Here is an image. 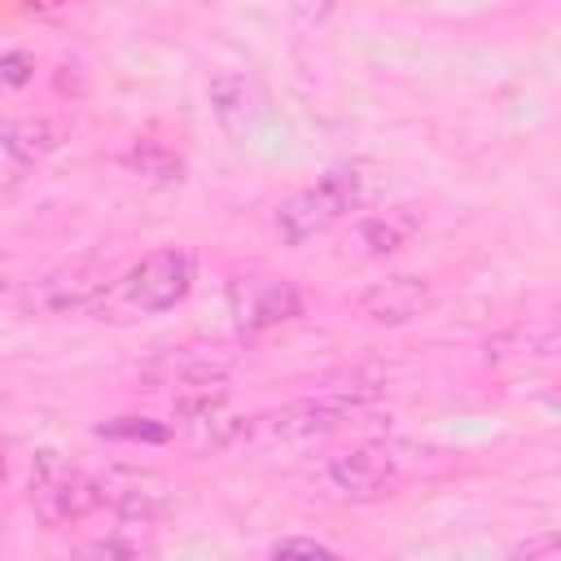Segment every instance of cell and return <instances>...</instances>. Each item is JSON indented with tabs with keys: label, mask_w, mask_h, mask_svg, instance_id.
Wrapping results in <instances>:
<instances>
[{
	"label": "cell",
	"mask_w": 561,
	"mask_h": 561,
	"mask_svg": "<svg viewBox=\"0 0 561 561\" xmlns=\"http://www.w3.org/2000/svg\"><path fill=\"white\" fill-rule=\"evenodd\" d=\"M4 473H9V465H4V451H0V486H4Z\"/></svg>",
	"instance_id": "cell-17"
},
{
	"label": "cell",
	"mask_w": 561,
	"mask_h": 561,
	"mask_svg": "<svg viewBox=\"0 0 561 561\" xmlns=\"http://www.w3.org/2000/svg\"><path fill=\"white\" fill-rule=\"evenodd\" d=\"M232 316L241 333H259L272 324H285L294 316H302V294L294 280L280 276H250L232 285Z\"/></svg>",
	"instance_id": "cell-6"
},
{
	"label": "cell",
	"mask_w": 561,
	"mask_h": 561,
	"mask_svg": "<svg viewBox=\"0 0 561 561\" xmlns=\"http://www.w3.org/2000/svg\"><path fill=\"white\" fill-rule=\"evenodd\" d=\"M96 486V504L114 508L127 522H149L171 504V482L153 469H131V465H114L105 473L92 478Z\"/></svg>",
	"instance_id": "cell-4"
},
{
	"label": "cell",
	"mask_w": 561,
	"mask_h": 561,
	"mask_svg": "<svg viewBox=\"0 0 561 561\" xmlns=\"http://www.w3.org/2000/svg\"><path fill=\"white\" fill-rule=\"evenodd\" d=\"M193 289V259L180 245H162L127 267L114 285L101 289L92 311H127V316H162L180 307Z\"/></svg>",
	"instance_id": "cell-1"
},
{
	"label": "cell",
	"mask_w": 561,
	"mask_h": 561,
	"mask_svg": "<svg viewBox=\"0 0 561 561\" xmlns=\"http://www.w3.org/2000/svg\"><path fill=\"white\" fill-rule=\"evenodd\" d=\"M75 561H140V552L127 548L123 539H92L75 552Z\"/></svg>",
	"instance_id": "cell-16"
},
{
	"label": "cell",
	"mask_w": 561,
	"mask_h": 561,
	"mask_svg": "<svg viewBox=\"0 0 561 561\" xmlns=\"http://www.w3.org/2000/svg\"><path fill=\"white\" fill-rule=\"evenodd\" d=\"M105 280L101 276H88L83 263H70L53 276H44L31 294H26V307H39V311H70V307H92L101 298Z\"/></svg>",
	"instance_id": "cell-10"
},
{
	"label": "cell",
	"mask_w": 561,
	"mask_h": 561,
	"mask_svg": "<svg viewBox=\"0 0 561 561\" xmlns=\"http://www.w3.org/2000/svg\"><path fill=\"white\" fill-rule=\"evenodd\" d=\"M96 438H118V443H167L171 425L153 421V416H114L96 425Z\"/></svg>",
	"instance_id": "cell-13"
},
{
	"label": "cell",
	"mask_w": 561,
	"mask_h": 561,
	"mask_svg": "<svg viewBox=\"0 0 561 561\" xmlns=\"http://www.w3.org/2000/svg\"><path fill=\"white\" fill-rule=\"evenodd\" d=\"M4 267H9V263H4V259H0V289H4Z\"/></svg>",
	"instance_id": "cell-18"
},
{
	"label": "cell",
	"mask_w": 561,
	"mask_h": 561,
	"mask_svg": "<svg viewBox=\"0 0 561 561\" xmlns=\"http://www.w3.org/2000/svg\"><path fill=\"white\" fill-rule=\"evenodd\" d=\"M272 561H342V557L316 539H280L272 548Z\"/></svg>",
	"instance_id": "cell-14"
},
{
	"label": "cell",
	"mask_w": 561,
	"mask_h": 561,
	"mask_svg": "<svg viewBox=\"0 0 561 561\" xmlns=\"http://www.w3.org/2000/svg\"><path fill=\"white\" fill-rule=\"evenodd\" d=\"M425 302H430V285L421 276H390L355 298L359 316H368L377 324H403V320L421 316Z\"/></svg>",
	"instance_id": "cell-9"
},
{
	"label": "cell",
	"mask_w": 561,
	"mask_h": 561,
	"mask_svg": "<svg viewBox=\"0 0 561 561\" xmlns=\"http://www.w3.org/2000/svg\"><path fill=\"white\" fill-rule=\"evenodd\" d=\"M359 193H364V180L355 167H329L316 184L289 193L276 210V232L285 245H307L311 237L329 232L342 215H351L359 206Z\"/></svg>",
	"instance_id": "cell-2"
},
{
	"label": "cell",
	"mask_w": 561,
	"mask_h": 561,
	"mask_svg": "<svg viewBox=\"0 0 561 561\" xmlns=\"http://www.w3.org/2000/svg\"><path fill=\"white\" fill-rule=\"evenodd\" d=\"M210 105L232 136H245L263 110V96H259V83L250 75H215L210 79Z\"/></svg>",
	"instance_id": "cell-11"
},
{
	"label": "cell",
	"mask_w": 561,
	"mask_h": 561,
	"mask_svg": "<svg viewBox=\"0 0 561 561\" xmlns=\"http://www.w3.org/2000/svg\"><path fill=\"white\" fill-rule=\"evenodd\" d=\"M61 145V127L48 118H9L0 123V193L18 188L26 171Z\"/></svg>",
	"instance_id": "cell-7"
},
{
	"label": "cell",
	"mask_w": 561,
	"mask_h": 561,
	"mask_svg": "<svg viewBox=\"0 0 561 561\" xmlns=\"http://www.w3.org/2000/svg\"><path fill=\"white\" fill-rule=\"evenodd\" d=\"M123 162L131 167V171H140V175H149V180H162V184H171V180H180V158L171 153V149H162L158 140H136L127 153H123Z\"/></svg>",
	"instance_id": "cell-12"
},
{
	"label": "cell",
	"mask_w": 561,
	"mask_h": 561,
	"mask_svg": "<svg viewBox=\"0 0 561 561\" xmlns=\"http://www.w3.org/2000/svg\"><path fill=\"white\" fill-rule=\"evenodd\" d=\"M416 232H421V210L416 206H386V210L364 215L351 228V254H359V259H386V254L403 250Z\"/></svg>",
	"instance_id": "cell-8"
},
{
	"label": "cell",
	"mask_w": 561,
	"mask_h": 561,
	"mask_svg": "<svg viewBox=\"0 0 561 561\" xmlns=\"http://www.w3.org/2000/svg\"><path fill=\"white\" fill-rule=\"evenodd\" d=\"M26 504H31L39 526H66V522L83 517L96 504V486H92V478L79 465H70L61 451L44 447L31 460Z\"/></svg>",
	"instance_id": "cell-3"
},
{
	"label": "cell",
	"mask_w": 561,
	"mask_h": 561,
	"mask_svg": "<svg viewBox=\"0 0 561 561\" xmlns=\"http://www.w3.org/2000/svg\"><path fill=\"white\" fill-rule=\"evenodd\" d=\"M329 482L351 495V500H377L386 491L399 486L403 469H399V456L381 443H359V447H346L337 456H329Z\"/></svg>",
	"instance_id": "cell-5"
},
{
	"label": "cell",
	"mask_w": 561,
	"mask_h": 561,
	"mask_svg": "<svg viewBox=\"0 0 561 561\" xmlns=\"http://www.w3.org/2000/svg\"><path fill=\"white\" fill-rule=\"evenodd\" d=\"M31 75H35V57L31 53H22V48L0 53V83L4 88H22V83H31Z\"/></svg>",
	"instance_id": "cell-15"
}]
</instances>
